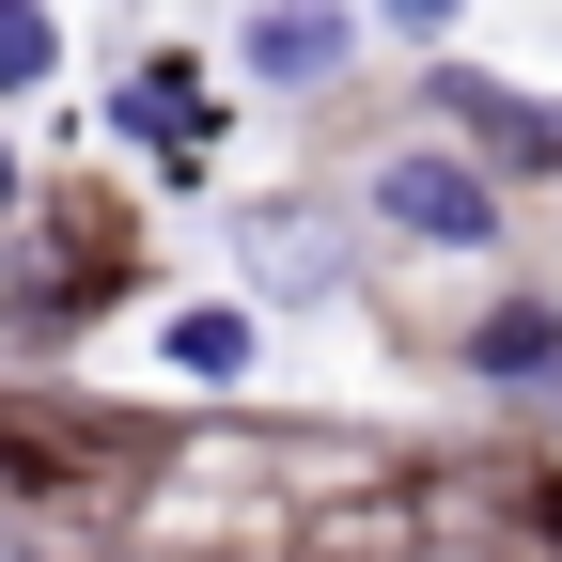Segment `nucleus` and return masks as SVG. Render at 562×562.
Returning <instances> with one entry per match:
<instances>
[{
  "label": "nucleus",
  "instance_id": "f257e3e1",
  "mask_svg": "<svg viewBox=\"0 0 562 562\" xmlns=\"http://www.w3.org/2000/svg\"><path fill=\"white\" fill-rule=\"evenodd\" d=\"M360 203H375L406 250H484V235H501V188H484L469 140H391V157L360 172Z\"/></svg>",
  "mask_w": 562,
  "mask_h": 562
},
{
  "label": "nucleus",
  "instance_id": "f03ea898",
  "mask_svg": "<svg viewBox=\"0 0 562 562\" xmlns=\"http://www.w3.org/2000/svg\"><path fill=\"white\" fill-rule=\"evenodd\" d=\"M453 140H484V157H516V172H562V110H531L516 79H438Z\"/></svg>",
  "mask_w": 562,
  "mask_h": 562
},
{
  "label": "nucleus",
  "instance_id": "7ed1b4c3",
  "mask_svg": "<svg viewBox=\"0 0 562 562\" xmlns=\"http://www.w3.org/2000/svg\"><path fill=\"white\" fill-rule=\"evenodd\" d=\"M469 375H484V391H562V313H547V297L484 313V328H469Z\"/></svg>",
  "mask_w": 562,
  "mask_h": 562
},
{
  "label": "nucleus",
  "instance_id": "20e7f679",
  "mask_svg": "<svg viewBox=\"0 0 562 562\" xmlns=\"http://www.w3.org/2000/svg\"><path fill=\"white\" fill-rule=\"evenodd\" d=\"M125 125H140V140H172V157H203V140H220L203 63H140V79H125Z\"/></svg>",
  "mask_w": 562,
  "mask_h": 562
},
{
  "label": "nucleus",
  "instance_id": "39448f33",
  "mask_svg": "<svg viewBox=\"0 0 562 562\" xmlns=\"http://www.w3.org/2000/svg\"><path fill=\"white\" fill-rule=\"evenodd\" d=\"M250 63H266V79H328V63H344V16H328V0H266V16H250Z\"/></svg>",
  "mask_w": 562,
  "mask_h": 562
},
{
  "label": "nucleus",
  "instance_id": "423d86ee",
  "mask_svg": "<svg viewBox=\"0 0 562 562\" xmlns=\"http://www.w3.org/2000/svg\"><path fill=\"white\" fill-rule=\"evenodd\" d=\"M157 360H172V375H220V391H235V375H250V313H235V297H188V313L157 328Z\"/></svg>",
  "mask_w": 562,
  "mask_h": 562
},
{
  "label": "nucleus",
  "instance_id": "0eeeda50",
  "mask_svg": "<svg viewBox=\"0 0 562 562\" xmlns=\"http://www.w3.org/2000/svg\"><path fill=\"white\" fill-rule=\"evenodd\" d=\"M250 266L281 281V297H313V281H328V235L297 220V203H266V220H250Z\"/></svg>",
  "mask_w": 562,
  "mask_h": 562
},
{
  "label": "nucleus",
  "instance_id": "6e6552de",
  "mask_svg": "<svg viewBox=\"0 0 562 562\" xmlns=\"http://www.w3.org/2000/svg\"><path fill=\"white\" fill-rule=\"evenodd\" d=\"M63 63V32H47V0H0V94H32Z\"/></svg>",
  "mask_w": 562,
  "mask_h": 562
},
{
  "label": "nucleus",
  "instance_id": "1a4fd4ad",
  "mask_svg": "<svg viewBox=\"0 0 562 562\" xmlns=\"http://www.w3.org/2000/svg\"><path fill=\"white\" fill-rule=\"evenodd\" d=\"M391 16H406V32H438V16H453V0H391Z\"/></svg>",
  "mask_w": 562,
  "mask_h": 562
},
{
  "label": "nucleus",
  "instance_id": "9d476101",
  "mask_svg": "<svg viewBox=\"0 0 562 562\" xmlns=\"http://www.w3.org/2000/svg\"><path fill=\"white\" fill-rule=\"evenodd\" d=\"M0 203H16V157H0Z\"/></svg>",
  "mask_w": 562,
  "mask_h": 562
}]
</instances>
